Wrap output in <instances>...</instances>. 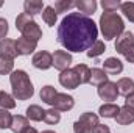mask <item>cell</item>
I'll list each match as a JSON object with an SVG mask.
<instances>
[{"label": "cell", "mask_w": 134, "mask_h": 133, "mask_svg": "<svg viewBox=\"0 0 134 133\" xmlns=\"http://www.w3.org/2000/svg\"><path fill=\"white\" fill-rule=\"evenodd\" d=\"M115 121L120 125H130V124H133L134 122V111L130 110V108H126V106L120 108L119 114L115 116Z\"/></svg>", "instance_id": "cell-18"}, {"label": "cell", "mask_w": 134, "mask_h": 133, "mask_svg": "<svg viewBox=\"0 0 134 133\" xmlns=\"http://www.w3.org/2000/svg\"><path fill=\"white\" fill-rule=\"evenodd\" d=\"M30 127V121L25 117V116H13V122H11V132L13 133H24L27 129Z\"/></svg>", "instance_id": "cell-16"}, {"label": "cell", "mask_w": 134, "mask_h": 133, "mask_svg": "<svg viewBox=\"0 0 134 133\" xmlns=\"http://www.w3.org/2000/svg\"><path fill=\"white\" fill-rule=\"evenodd\" d=\"M119 111H120V106L115 105V103H104V105H101L100 110H98L100 116L108 117V119H115V116L119 114Z\"/></svg>", "instance_id": "cell-19"}, {"label": "cell", "mask_w": 134, "mask_h": 133, "mask_svg": "<svg viewBox=\"0 0 134 133\" xmlns=\"http://www.w3.org/2000/svg\"><path fill=\"white\" fill-rule=\"evenodd\" d=\"M104 50H106L104 42H103V41H95V42L92 44V47L87 50V57H89V58H97V57H100Z\"/></svg>", "instance_id": "cell-28"}, {"label": "cell", "mask_w": 134, "mask_h": 133, "mask_svg": "<svg viewBox=\"0 0 134 133\" xmlns=\"http://www.w3.org/2000/svg\"><path fill=\"white\" fill-rule=\"evenodd\" d=\"M42 8H44V2H41V0H27V2L24 3L25 13L30 14L31 17H33L34 14H39V13L42 11Z\"/></svg>", "instance_id": "cell-21"}, {"label": "cell", "mask_w": 134, "mask_h": 133, "mask_svg": "<svg viewBox=\"0 0 134 133\" xmlns=\"http://www.w3.org/2000/svg\"><path fill=\"white\" fill-rule=\"evenodd\" d=\"M104 81H108V74H106L103 69L94 67V69L91 70V81H89V83H92V85H95V86H100Z\"/></svg>", "instance_id": "cell-22"}, {"label": "cell", "mask_w": 134, "mask_h": 133, "mask_svg": "<svg viewBox=\"0 0 134 133\" xmlns=\"http://www.w3.org/2000/svg\"><path fill=\"white\" fill-rule=\"evenodd\" d=\"M101 6L106 13H115L119 8H122V3L119 0H103Z\"/></svg>", "instance_id": "cell-30"}, {"label": "cell", "mask_w": 134, "mask_h": 133, "mask_svg": "<svg viewBox=\"0 0 134 133\" xmlns=\"http://www.w3.org/2000/svg\"><path fill=\"white\" fill-rule=\"evenodd\" d=\"M117 89H119V94L120 96H130L134 93V81L128 77H123L117 81Z\"/></svg>", "instance_id": "cell-17"}, {"label": "cell", "mask_w": 134, "mask_h": 133, "mask_svg": "<svg viewBox=\"0 0 134 133\" xmlns=\"http://www.w3.org/2000/svg\"><path fill=\"white\" fill-rule=\"evenodd\" d=\"M98 28L97 24L80 13H70L61 21L58 27L56 41L69 52L81 53L89 50L97 41Z\"/></svg>", "instance_id": "cell-1"}, {"label": "cell", "mask_w": 134, "mask_h": 133, "mask_svg": "<svg viewBox=\"0 0 134 133\" xmlns=\"http://www.w3.org/2000/svg\"><path fill=\"white\" fill-rule=\"evenodd\" d=\"M125 106L134 111V93L130 94V96H126V99H125Z\"/></svg>", "instance_id": "cell-35"}, {"label": "cell", "mask_w": 134, "mask_h": 133, "mask_svg": "<svg viewBox=\"0 0 134 133\" xmlns=\"http://www.w3.org/2000/svg\"><path fill=\"white\" fill-rule=\"evenodd\" d=\"M16 28L22 33L24 38H28L31 41H39L42 38V30L39 28V25L33 21V17L27 13H20L16 19Z\"/></svg>", "instance_id": "cell-4"}, {"label": "cell", "mask_w": 134, "mask_h": 133, "mask_svg": "<svg viewBox=\"0 0 134 133\" xmlns=\"http://www.w3.org/2000/svg\"><path fill=\"white\" fill-rule=\"evenodd\" d=\"M56 96H58L56 89H55L53 86H50V85H47V86H44V88L41 89V100L45 102L47 105H53Z\"/></svg>", "instance_id": "cell-24"}, {"label": "cell", "mask_w": 134, "mask_h": 133, "mask_svg": "<svg viewBox=\"0 0 134 133\" xmlns=\"http://www.w3.org/2000/svg\"><path fill=\"white\" fill-rule=\"evenodd\" d=\"M44 121L50 125L53 124H58L61 121V113L55 108H50V110H45V116H44Z\"/></svg>", "instance_id": "cell-27"}, {"label": "cell", "mask_w": 134, "mask_h": 133, "mask_svg": "<svg viewBox=\"0 0 134 133\" xmlns=\"http://www.w3.org/2000/svg\"><path fill=\"white\" fill-rule=\"evenodd\" d=\"M75 6L78 8L80 14L89 17L91 14L95 13V9H97V2H95V0H80V2L75 3Z\"/></svg>", "instance_id": "cell-15"}, {"label": "cell", "mask_w": 134, "mask_h": 133, "mask_svg": "<svg viewBox=\"0 0 134 133\" xmlns=\"http://www.w3.org/2000/svg\"><path fill=\"white\" fill-rule=\"evenodd\" d=\"M16 106V100L11 94L5 93V91H0V108L2 110H11Z\"/></svg>", "instance_id": "cell-26"}, {"label": "cell", "mask_w": 134, "mask_h": 133, "mask_svg": "<svg viewBox=\"0 0 134 133\" xmlns=\"http://www.w3.org/2000/svg\"><path fill=\"white\" fill-rule=\"evenodd\" d=\"M42 19H44V22L48 27H55L56 19H58V13L55 11L53 6H45L44 8V13H42Z\"/></svg>", "instance_id": "cell-25"}, {"label": "cell", "mask_w": 134, "mask_h": 133, "mask_svg": "<svg viewBox=\"0 0 134 133\" xmlns=\"http://www.w3.org/2000/svg\"><path fill=\"white\" fill-rule=\"evenodd\" d=\"M9 81L13 86V94L17 100H28L34 94L33 83L25 70H13L9 75Z\"/></svg>", "instance_id": "cell-2"}, {"label": "cell", "mask_w": 134, "mask_h": 133, "mask_svg": "<svg viewBox=\"0 0 134 133\" xmlns=\"http://www.w3.org/2000/svg\"><path fill=\"white\" fill-rule=\"evenodd\" d=\"M11 122H13L11 113H8V110H2L0 108V129H9Z\"/></svg>", "instance_id": "cell-31"}, {"label": "cell", "mask_w": 134, "mask_h": 133, "mask_svg": "<svg viewBox=\"0 0 134 133\" xmlns=\"http://www.w3.org/2000/svg\"><path fill=\"white\" fill-rule=\"evenodd\" d=\"M115 50L128 63H134V34L131 32H123L115 41Z\"/></svg>", "instance_id": "cell-5"}, {"label": "cell", "mask_w": 134, "mask_h": 133, "mask_svg": "<svg viewBox=\"0 0 134 133\" xmlns=\"http://www.w3.org/2000/svg\"><path fill=\"white\" fill-rule=\"evenodd\" d=\"M2 6H3V2H0V8H2Z\"/></svg>", "instance_id": "cell-39"}, {"label": "cell", "mask_w": 134, "mask_h": 133, "mask_svg": "<svg viewBox=\"0 0 134 133\" xmlns=\"http://www.w3.org/2000/svg\"><path fill=\"white\" fill-rule=\"evenodd\" d=\"M97 93H98L100 99L106 100L108 103H112L114 100H117V96H119L117 83H114V81H109V80H108V81H104L103 85L98 86Z\"/></svg>", "instance_id": "cell-7"}, {"label": "cell", "mask_w": 134, "mask_h": 133, "mask_svg": "<svg viewBox=\"0 0 134 133\" xmlns=\"http://www.w3.org/2000/svg\"><path fill=\"white\" fill-rule=\"evenodd\" d=\"M6 33H8V22L3 17H0V41L5 39Z\"/></svg>", "instance_id": "cell-34"}, {"label": "cell", "mask_w": 134, "mask_h": 133, "mask_svg": "<svg viewBox=\"0 0 134 133\" xmlns=\"http://www.w3.org/2000/svg\"><path fill=\"white\" fill-rule=\"evenodd\" d=\"M59 83L67 89H75V88L80 86L78 75H76V72L73 69H67V70L59 74Z\"/></svg>", "instance_id": "cell-10"}, {"label": "cell", "mask_w": 134, "mask_h": 133, "mask_svg": "<svg viewBox=\"0 0 134 133\" xmlns=\"http://www.w3.org/2000/svg\"><path fill=\"white\" fill-rule=\"evenodd\" d=\"M13 67H14V60L0 57V75H6V74L13 72Z\"/></svg>", "instance_id": "cell-29"}, {"label": "cell", "mask_w": 134, "mask_h": 133, "mask_svg": "<svg viewBox=\"0 0 134 133\" xmlns=\"http://www.w3.org/2000/svg\"><path fill=\"white\" fill-rule=\"evenodd\" d=\"M122 13L125 14V17L130 21V22H134V2H125L122 3Z\"/></svg>", "instance_id": "cell-32"}, {"label": "cell", "mask_w": 134, "mask_h": 133, "mask_svg": "<svg viewBox=\"0 0 134 133\" xmlns=\"http://www.w3.org/2000/svg\"><path fill=\"white\" fill-rule=\"evenodd\" d=\"M73 70L78 75L80 85H84V83H89L91 81V69L86 66V64H76V66L73 67Z\"/></svg>", "instance_id": "cell-23"}, {"label": "cell", "mask_w": 134, "mask_h": 133, "mask_svg": "<svg viewBox=\"0 0 134 133\" xmlns=\"http://www.w3.org/2000/svg\"><path fill=\"white\" fill-rule=\"evenodd\" d=\"M42 133H56V132H53V130H45V132H42Z\"/></svg>", "instance_id": "cell-38"}, {"label": "cell", "mask_w": 134, "mask_h": 133, "mask_svg": "<svg viewBox=\"0 0 134 133\" xmlns=\"http://www.w3.org/2000/svg\"><path fill=\"white\" fill-rule=\"evenodd\" d=\"M98 116L94 113H83L78 121L73 124V132L75 133H92L94 129L98 125Z\"/></svg>", "instance_id": "cell-6"}, {"label": "cell", "mask_w": 134, "mask_h": 133, "mask_svg": "<svg viewBox=\"0 0 134 133\" xmlns=\"http://www.w3.org/2000/svg\"><path fill=\"white\" fill-rule=\"evenodd\" d=\"M24 133H39V132H37L36 129H33V127H28V129H27Z\"/></svg>", "instance_id": "cell-37"}, {"label": "cell", "mask_w": 134, "mask_h": 133, "mask_svg": "<svg viewBox=\"0 0 134 133\" xmlns=\"http://www.w3.org/2000/svg\"><path fill=\"white\" fill-rule=\"evenodd\" d=\"M44 116H45V110H42L39 105H30L27 108V119L30 121H34V122L44 121Z\"/></svg>", "instance_id": "cell-20"}, {"label": "cell", "mask_w": 134, "mask_h": 133, "mask_svg": "<svg viewBox=\"0 0 134 133\" xmlns=\"http://www.w3.org/2000/svg\"><path fill=\"white\" fill-rule=\"evenodd\" d=\"M36 45L37 42L36 41H31L28 38H24L20 36L17 41H16V49H17V55H30L36 50Z\"/></svg>", "instance_id": "cell-13"}, {"label": "cell", "mask_w": 134, "mask_h": 133, "mask_svg": "<svg viewBox=\"0 0 134 133\" xmlns=\"http://www.w3.org/2000/svg\"><path fill=\"white\" fill-rule=\"evenodd\" d=\"M75 6V3L73 2H67V0H58V2H55V11L56 13H64L67 9H70V8H73Z\"/></svg>", "instance_id": "cell-33"}, {"label": "cell", "mask_w": 134, "mask_h": 133, "mask_svg": "<svg viewBox=\"0 0 134 133\" xmlns=\"http://www.w3.org/2000/svg\"><path fill=\"white\" fill-rule=\"evenodd\" d=\"M0 57H5V58H9V60H14L17 57V49H16V41L13 39H2L0 41Z\"/></svg>", "instance_id": "cell-12"}, {"label": "cell", "mask_w": 134, "mask_h": 133, "mask_svg": "<svg viewBox=\"0 0 134 133\" xmlns=\"http://www.w3.org/2000/svg\"><path fill=\"white\" fill-rule=\"evenodd\" d=\"M100 28L103 38L106 41H111L114 38H119L123 33L125 24H123V19L117 13H106L104 11L100 17Z\"/></svg>", "instance_id": "cell-3"}, {"label": "cell", "mask_w": 134, "mask_h": 133, "mask_svg": "<svg viewBox=\"0 0 134 133\" xmlns=\"http://www.w3.org/2000/svg\"><path fill=\"white\" fill-rule=\"evenodd\" d=\"M73 105H75V100L72 96H69V94H59L58 93V96L55 97V102H53V108L55 110H58V111H70L72 108H73Z\"/></svg>", "instance_id": "cell-11"}, {"label": "cell", "mask_w": 134, "mask_h": 133, "mask_svg": "<svg viewBox=\"0 0 134 133\" xmlns=\"http://www.w3.org/2000/svg\"><path fill=\"white\" fill-rule=\"evenodd\" d=\"M92 133H111V130H109L108 125H104V124H98V125L94 129V132Z\"/></svg>", "instance_id": "cell-36"}, {"label": "cell", "mask_w": 134, "mask_h": 133, "mask_svg": "<svg viewBox=\"0 0 134 133\" xmlns=\"http://www.w3.org/2000/svg\"><path fill=\"white\" fill-rule=\"evenodd\" d=\"M52 57H53V66L59 72L67 70L70 63H72V55L69 52H66V50H56Z\"/></svg>", "instance_id": "cell-8"}, {"label": "cell", "mask_w": 134, "mask_h": 133, "mask_svg": "<svg viewBox=\"0 0 134 133\" xmlns=\"http://www.w3.org/2000/svg\"><path fill=\"white\" fill-rule=\"evenodd\" d=\"M103 70L108 74V77H109V75H119V74H122V70H123V63H122L120 60L111 57V58H108V60L103 63Z\"/></svg>", "instance_id": "cell-14"}, {"label": "cell", "mask_w": 134, "mask_h": 133, "mask_svg": "<svg viewBox=\"0 0 134 133\" xmlns=\"http://www.w3.org/2000/svg\"><path fill=\"white\" fill-rule=\"evenodd\" d=\"M31 63H33V66L36 67V69L45 70V69H48V67L53 66V57H52V53H48V52H45V50H41V52L34 53Z\"/></svg>", "instance_id": "cell-9"}]
</instances>
